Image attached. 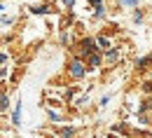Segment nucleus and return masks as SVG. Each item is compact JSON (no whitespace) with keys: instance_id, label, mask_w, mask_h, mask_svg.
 Returning <instances> with one entry per match:
<instances>
[{"instance_id":"obj_1","label":"nucleus","mask_w":152,"mask_h":138,"mask_svg":"<svg viewBox=\"0 0 152 138\" xmlns=\"http://www.w3.org/2000/svg\"><path fill=\"white\" fill-rule=\"evenodd\" d=\"M70 75H73V77H82V75H84V63L80 59H75L70 63Z\"/></svg>"},{"instance_id":"obj_2","label":"nucleus","mask_w":152,"mask_h":138,"mask_svg":"<svg viewBox=\"0 0 152 138\" xmlns=\"http://www.w3.org/2000/svg\"><path fill=\"white\" fill-rule=\"evenodd\" d=\"M96 47H98V49H110V40H108V38H103V35H101V38L96 40Z\"/></svg>"},{"instance_id":"obj_3","label":"nucleus","mask_w":152,"mask_h":138,"mask_svg":"<svg viewBox=\"0 0 152 138\" xmlns=\"http://www.w3.org/2000/svg\"><path fill=\"white\" fill-rule=\"evenodd\" d=\"M89 61H91V66H101V56H98V54H89Z\"/></svg>"},{"instance_id":"obj_4","label":"nucleus","mask_w":152,"mask_h":138,"mask_svg":"<svg viewBox=\"0 0 152 138\" xmlns=\"http://www.w3.org/2000/svg\"><path fill=\"white\" fill-rule=\"evenodd\" d=\"M117 56H119V52H117V49H110V52H108V61H110V63L117 61Z\"/></svg>"},{"instance_id":"obj_5","label":"nucleus","mask_w":152,"mask_h":138,"mask_svg":"<svg viewBox=\"0 0 152 138\" xmlns=\"http://www.w3.org/2000/svg\"><path fill=\"white\" fill-rule=\"evenodd\" d=\"M7 105H10V101H7V96H5V94H0V110H5Z\"/></svg>"},{"instance_id":"obj_6","label":"nucleus","mask_w":152,"mask_h":138,"mask_svg":"<svg viewBox=\"0 0 152 138\" xmlns=\"http://www.w3.org/2000/svg\"><path fill=\"white\" fill-rule=\"evenodd\" d=\"M47 9H49V7H33V12H35V14H45Z\"/></svg>"},{"instance_id":"obj_7","label":"nucleus","mask_w":152,"mask_h":138,"mask_svg":"<svg viewBox=\"0 0 152 138\" xmlns=\"http://www.w3.org/2000/svg\"><path fill=\"white\" fill-rule=\"evenodd\" d=\"M122 5H129V7H133V5H136V0H122Z\"/></svg>"},{"instance_id":"obj_8","label":"nucleus","mask_w":152,"mask_h":138,"mask_svg":"<svg viewBox=\"0 0 152 138\" xmlns=\"http://www.w3.org/2000/svg\"><path fill=\"white\" fill-rule=\"evenodd\" d=\"M89 2H91V5H101V0H89Z\"/></svg>"}]
</instances>
